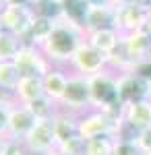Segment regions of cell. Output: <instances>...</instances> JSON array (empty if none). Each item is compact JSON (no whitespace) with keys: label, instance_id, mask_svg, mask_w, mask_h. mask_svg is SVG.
I'll list each match as a JSON object with an SVG mask.
<instances>
[{"label":"cell","instance_id":"4316f807","mask_svg":"<svg viewBox=\"0 0 151 155\" xmlns=\"http://www.w3.org/2000/svg\"><path fill=\"white\" fill-rule=\"evenodd\" d=\"M17 101L8 97V99H2L0 101V134L6 137L8 134V120H11V110Z\"/></svg>","mask_w":151,"mask_h":155},{"label":"cell","instance_id":"484cf974","mask_svg":"<svg viewBox=\"0 0 151 155\" xmlns=\"http://www.w3.org/2000/svg\"><path fill=\"white\" fill-rule=\"evenodd\" d=\"M2 155H31V151L27 149L25 141L6 137V141H4V147H2Z\"/></svg>","mask_w":151,"mask_h":155},{"label":"cell","instance_id":"ba28073f","mask_svg":"<svg viewBox=\"0 0 151 155\" xmlns=\"http://www.w3.org/2000/svg\"><path fill=\"white\" fill-rule=\"evenodd\" d=\"M23 141L27 145V149L31 151V155H48L50 151H54L58 147L52 120H37V124L31 128V132Z\"/></svg>","mask_w":151,"mask_h":155},{"label":"cell","instance_id":"f546056e","mask_svg":"<svg viewBox=\"0 0 151 155\" xmlns=\"http://www.w3.org/2000/svg\"><path fill=\"white\" fill-rule=\"evenodd\" d=\"M6 6H33L35 0H4Z\"/></svg>","mask_w":151,"mask_h":155},{"label":"cell","instance_id":"ac0fdd59","mask_svg":"<svg viewBox=\"0 0 151 155\" xmlns=\"http://www.w3.org/2000/svg\"><path fill=\"white\" fill-rule=\"evenodd\" d=\"M54 23L52 19H46V17H37L35 15V21L31 23L29 31L23 35V44H29V46H44V41L48 39V35L52 33L54 29Z\"/></svg>","mask_w":151,"mask_h":155},{"label":"cell","instance_id":"d6986e66","mask_svg":"<svg viewBox=\"0 0 151 155\" xmlns=\"http://www.w3.org/2000/svg\"><path fill=\"white\" fill-rule=\"evenodd\" d=\"M21 48H23V39L19 35L8 33L4 29L0 31V62H12Z\"/></svg>","mask_w":151,"mask_h":155},{"label":"cell","instance_id":"83f0119b","mask_svg":"<svg viewBox=\"0 0 151 155\" xmlns=\"http://www.w3.org/2000/svg\"><path fill=\"white\" fill-rule=\"evenodd\" d=\"M85 143H87V141L79 134V137L66 141L64 145H60V149H62L64 153H69V155H85Z\"/></svg>","mask_w":151,"mask_h":155},{"label":"cell","instance_id":"836d02e7","mask_svg":"<svg viewBox=\"0 0 151 155\" xmlns=\"http://www.w3.org/2000/svg\"><path fill=\"white\" fill-rule=\"evenodd\" d=\"M48 155H69V153H64V151H62L60 147H56L54 151H50V153H48Z\"/></svg>","mask_w":151,"mask_h":155},{"label":"cell","instance_id":"e0dca14e","mask_svg":"<svg viewBox=\"0 0 151 155\" xmlns=\"http://www.w3.org/2000/svg\"><path fill=\"white\" fill-rule=\"evenodd\" d=\"M87 41L99 52H104L106 56H110L114 50L120 46L122 41V31L118 29H99V31H89L87 33Z\"/></svg>","mask_w":151,"mask_h":155},{"label":"cell","instance_id":"d4e9b609","mask_svg":"<svg viewBox=\"0 0 151 155\" xmlns=\"http://www.w3.org/2000/svg\"><path fill=\"white\" fill-rule=\"evenodd\" d=\"M112 155H145L141 151L137 139H130V137H118L116 145H114V153Z\"/></svg>","mask_w":151,"mask_h":155},{"label":"cell","instance_id":"d590c367","mask_svg":"<svg viewBox=\"0 0 151 155\" xmlns=\"http://www.w3.org/2000/svg\"><path fill=\"white\" fill-rule=\"evenodd\" d=\"M4 8H6V2H4V0H0V15L4 12Z\"/></svg>","mask_w":151,"mask_h":155},{"label":"cell","instance_id":"4fadbf2b","mask_svg":"<svg viewBox=\"0 0 151 155\" xmlns=\"http://www.w3.org/2000/svg\"><path fill=\"white\" fill-rule=\"evenodd\" d=\"M70 79V71L69 66H52L50 71L42 77V83H44V93L50 99H54L58 104L64 91H66V85Z\"/></svg>","mask_w":151,"mask_h":155},{"label":"cell","instance_id":"6da1fadb","mask_svg":"<svg viewBox=\"0 0 151 155\" xmlns=\"http://www.w3.org/2000/svg\"><path fill=\"white\" fill-rule=\"evenodd\" d=\"M85 41H87V29L69 17H62L54 23V29L44 41L42 50L54 66H69L70 58Z\"/></svg>","mask_w":151,"mask_h":155},{"label":"cell","instance_id":"8992f818","mask_svg":"<svg viewBox=\"0 0 151 155\" xmlns=\"http://www.w3.org/2000/svg\"><path fill=\"white\" fill-rule=\"evenodd\" d=\"M108 68V56L97 48H93L89 41L81 44V48L75 52V56L69 62V71L81 77H91Z\"/></svg>","mask_w":151,"mask_h":155},{"label":"cell","instance_id":"f1b7e54d","mask_svg":"<svg viewBox=\"0 0 151 155\" xmlns=\"http://www.w3.org/2000/svg\"><path fill=\"white\" fill-rule=\"evenodd\" d=\"M135 139H137V143H139V147H141L143 153H151V128L137 132Z\"/></svg>","mask_w":151,"mask_h":155},{"label":"cell","instance_id":"5bb4252c","mask_svg":"<svg viewBox=\"0 0 151 155\" xmlns=\"http://www.w3.org/2000/svg\"><path fill=\"white\" fill-rule=\"evenodd\" d=\"M52 126H54V134H56V143L64 145L66 141L79 137V116L70 114L64 110H58V114L52 118Z\"/></svg>","mask_w":151,"mask_h":155},{"label":"cell","instance_id":"e575fe53","mask_svg":"<svg viewBox=\"0 0 151 155\" xmlns=\"http://www.w3.org/2000/svg\"><path fill=\"white\" fill-rule=\"evenodd\" d=\"M4 141H6V137H2V134H0V155H2V147H4Z\"/></svg>","mask_w":151,"mask_h":155},{"label":"cell","instance_id":"44dd1931","mask_svg":"<svg viewBox=\"0 0 151 155\" xmlns=\"http://www.w3.org/2000/svg\"><path fill=\"white\" fill-rule=\"evenodd\" d=\"M114 145H116L114 134H104V137L89 139L85 143V155H112L114 153Z\"/></svg>","mask_w":151,"mask_h":155},{"label":"cell","instance_id":"cb8c5ba5","mask_svg":"<svg viewBox=\"0 0 151 155\" xmlns=\"http://www.w3.org/2000/svg\"><path fill=\"white\" fill-rule=\"evenodd\" d=\"M62 6H64V17H69V19L83 25L85 15L89 11V2L87 0H62Z\"/></svg>","mask_w":151,"mask_h":155},{"label":"cell","instance_id":"277c9868","mask_svg":"<svg viewBox=\"0 0 151 155\" xmlns=\"http://www.w3.org/2000/svg\"><path fill=\"white\" fill-rule=\"evenodd\" d=\"M118 93L124 106H133L139 101L151 99V81L145 79L137 71L118 72Z\"/></svg>","mask_w":151,"mask_h":155},{"label":"cell","instance_id":"30bf717a","mask_svg":"<svg viewBox=\"0 0 151 155\" xmlns=\"http://www.w3.org/2000/svg\"><path fill=\"white\" fill-rule=\"evenodd\" d=\"M83 27L89 31H99V29H118V15L116 4H89V11L85 15ZM120 31V29H118Z\"/></svg>","mask_w":151,"mask_h":155},{"label":"cell","instance_id":"7c38bea8","mask_svg":"<svg viewBox=\"0 0 151 155\" xmlns=\"http://www.w3.org/2000/svg\"><path fill=\"white\" fill-rule=\"evenodd\" d=\"M116 15H118V29L122 33L139 31V29H145L149 25V12L137 4L116 6Z\"/></svg>","mask_w":151,"mask_h":155},{"label":"cell","instance_id":"9a60e30c","mask_svg":"<svg viewBox=\"0 0 151 155\" xmlns=\"http://www.w3.org/2000/svg\"><path fill=\"white\" fill-rule=\"evenodd\" d=\"M124 122L135 132L151 128V99L133 104V106H124Z\"/></svg>","mask_w":151,"mask_h":155},{"label":"cell","instance_id":"603a6c76","mask_svg":"<svg viewBox=\"0 0 151 155\" xmlns=\"http://www.w3.org/2000/svg\"><path fill=\"white\" fill-rule=\"evenodd\" d=\"M19 81H21V72L15 66V62H0V87L12 95Z\"/></svg>","mask_w":151,"mask_h":155},{"label":"cell","instance_id":"d6a6232c","mask_svg":"<svg viewBox=\"0 0 151 155\" xmlns=\"http://www.w3.org/2000/svg\"><path fill=\"white\" fill-rule=\"evenodd\" d=\"M8 97H12V95H11V93H6V91L0 87V101H2V99H8Z\"/></svg>","mask_w":151,"mask_h":155},{"label":"cell","instance_id":"4dcf8cb0","mask_svg":"<svg viewBox=\"0 0 151 155\" xmlns=\"http://www.w3.org/2000/svg\"><path fill=\"white\" fill-rule=\"evenodd\" d=\"M137 0H112V4H116V6H126V4H135Z\"/></svg>","mask_w":151,"mask_h":155},{"label":"cell","instance_id":"7a4b0ae2","mask_svg":"<svg viewBox=\"0 0 151 155\" xmlns=\"http://www.w3.org/2000/svg\"><path fill=\"white\" fill-rule=\"evenodd\" d=\"M89 83V93H91V107L102 110V112H112V110H122L124 104L120 101L118 93V72L106 71L87 77Z\"/></svg>","mask_w":151,"mask_h":155},{"label":"cell","instance_id":"5b68a950","mask_svg":"<svg viewBox=\"0 0 151 155\" xmlns=\"http://www.w3.org/2000/svg\"><path fill=\"white\" fill-rule=\"evenodd\" d=\"M122 122H116L114 118H110L102 110H87L85 114L79 116V134L85 141L95 139V137H104V134H114L116 137L120 130Z\"/></svg>","mask_w":151,"mask_h":155},{"label":"cell","instance_id":"1f68e13d","mask_svg":"<svg viewBox=\"0 0 151 155\" xmlns=\"http://www.w3.org/2000/svg\"><path fill=\"white\" fill-rule=\"evenodd\" d=\"M89 4H110L112 0H87Z\"/></svg>","mask_w":151,"mask_h":155},{"label":"cell","instance_id":"ffe728a7","mask_svg":"<svg viewBox=\"0 0 151 155\" xmlns=\"http://www.w3.org/2000/svg\"><path fill=\"white\" fill-rule=\"evenodd\" d=\"M25 106L33 112V116L37 120H52L56 114H58V110H60L58 104H56L54 99H50L48 95L37 97V99L29 101V104H25Z\"/></svg>","mask_w":151,"mask_h":155},{"label":"cell","instance_id":"2e32d148","mask_svg":"<svg viewBox=\"0 0 151 155\" xmlns=\"http://www.w3.org/2000/svg\"><path fill=\"white\" fill-rule=\"evenodd\" d=\"M42 95H46L42 77H21V81L17 83L15 91H12V99L17 104H29Z\"/></svg>","mask_w":151,"mask_h":155},{"label":"cell","instance_id":"9c48e42d","mask_svg":"<svg viewBox=\"0 0 151 155\" xmlns=\"http://www.w3.org/2000/svg\"><path fill=\"white\" fill-rule=\"evenodd\" d=\"M35 21L33 6H6L0 15V27L8 33H15L23 39V35L29 31L31 23Z\"/></svg>","mask_w":151,"mask_h":155},{"label":"cell","instance_id":"3957f363","mask_svg":"<svg viewBox=\"0 0 151 155\" xmlns=\"http://www.w3.org/2000/svg\"><path fill=\"white\" fill-rule=\"evenodd\" d=\"M58 107L64 110V112H70V114H77V116H81L87 110H91V93H89L87 77L70 72L66 91H64L62 99L58 101Z\"/></svg>","mask_w":151,"mask_h":155},{"label":"cell","instance_id":"52a82bcc","mask_svg":"<svg viewBox=\"0 0 151 155\" xmlns=\"http://www.w3.org/2000/svg\"><path fill=\"white\" fill-rule=\"evenodd\" d=\"M12 62L19 68L21 77H44L54 66L39 46H29V44H23V48L19 50Z\"/></svg>","mask_w":151,"mask_h":155},{"label":"cell","instance_id":"8d00e7d4","mask_svg":"<svg viewBox=\"0 0 151 155\" xmlns=\"http://www.w3.org/2000/svg\"><path fill=\"white\" fill-rule=\"evenodd\" d=\"M145 155H151V153H145Z\"/></svg>","mask_w":151,"mask_h":155},{"label":"cell","instance_id":"8fae6325","mask_svg":"<svg viewBox=\"0 0 151 155\" xmlns=\"http://www.w3.org/2000/svg\"><path fill=\"white\" fill-rule=\"evenodd\" d=\"M35 124H37V118L33 116V112L25 104H15L11 110V120H8V134L11 139H21L23 141L25 137L31 132Z\"/></svg>","mask_w":151,"mask_h":155},{"label":"cell","instance_id":"7402d4cb","mask_svg":"<svg viewBox=\"0 0 151 155\" xmlns=\"http://www.w3.org/2000/svg\"><path fill=\"white\" fill-rule=\"evenodd\" d=\"M33 11L37 17H46V19H52V21H58V19L64 17L62 0H35Z\"/></svg>","mask_w":151,"mask_h":155},{"label":"cell","instance_id":"74e56055","mask_svg":"<svg viewBox=\"0 0 151 155\" xmlns=\"http://www.w3.org/2000/svg\"><path fill=\"white\" fill-rule=\"evenodd\" d=\"M0 31H2V27H0Z\"/></svg>","mask_w":151,"mask_h":155}]
</instances>
